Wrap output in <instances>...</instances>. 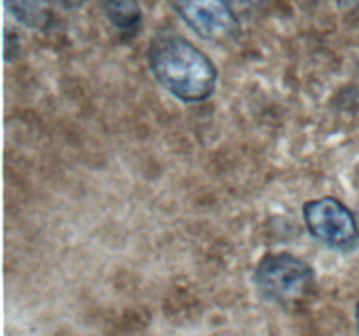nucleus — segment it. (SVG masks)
<instances>
[{"label": "nucleus", "mask_w": 359, "mask_h": 336, "mask_svg": "<svg viewBox=\"0 0 359 336\" xmlns=\"http://www.w3.org/2000/svg\"><path fill=\"white\" fill-rule=\"evenodd\" d=\"M344 10H354L359 7V0H337Z\"/></svg>", "instance_id": "obj_8"}, {"label": "nucleus", "mask_w": 359, "mask_h": 336, "mask_svg": "<svg viewBox=\"0 0 359 336\" xmlns=\"http://www.w3.org/2000/svg\"><path fill=\"white\" fill-rule=\"evenodd\" d=\"M147 58L158 83L179 100L196 104L216 90V65L202 49L179 35L153 38Z\"/></svg>", "instance_id": "obj_1"}, {"label": "nucleus", "mask_w": 359, "mask_h": 336, "mask_svg": "<svg viewBox=\"0 0 359 336\" xmlns=\"http://www.w3.org/2000/svg\"><path fill=\"white\" fill-rule=\"evenodd\" d=\"M233 10H248V9H255L258 7L263 0H226Z\"/></svg>", "instance_id": "obj_7"}, {"label": "nucleus", "mask_w": 359, "mask_h": 336, "mask_svg": "<svg viewBox=\"0 0 359 336\" xmlns=\"http://www.w3.org/2000/svg\"><path fill=\"white\" fill-rule=\"evenodd\" d=\"M175 13L205 41H230L238 31V20L226 0H170Z\"/></svg>", "instance_id": "obj_4"}, {"label": "nucleus", "mask_w": 359, "mask_h": 336, "mask_svg": "<svg viewBox=\"0 0 359 336\" xmlns=\"http://www.w3.org/2000/svg\"><path fill=\"white\" fill-rule=\"evenodd\" d=\"M107 20L123 34L130 35L142 23V9L139 0H98Z\"/></svg>", "instance_id": "obj_5"}, {"label": "nucleus", "mask_w": 359, "mask_h": 336, "mask_svg": "<svg viewBox=\"0 0 359 336\" xmlns=\"http://www.w3.org/2000/svg\"><path fill=\"white\" fill-rule=\"evenodd\" d=\"M255 284L266 300L290 304L305 300L312 293L316 275L304 259L290 252H273L258 262Z\"/></svg>", "instance_id": "obj_2"}, {"label": "nucleus", "mask_w": 359, "mask_h": 336, "mask_svg": "<svg viewBox=\"0 0 359 336\" xmlns=\"http://www.w3.org/2000/svg\"><path fill=\"white\" fill-rule=\"evenodd\" d=\"M356 322H358V329H359V303H358V308H356Z\"/></svg>", "instance_id": "obj_10"}, {"label": "nucleus", "mask_w": 359, "mask_h": 336, "mask_svg": "<svg viewBox=\"0 0 359 336\" xmlns=\"http://www.w3.org/2000/svg\"><path fill=\"white\" fill-rule=\"evenodd\" d=\"M51 2H56L58 6L67 7V9H74V7H79L83 0H51Z\"/></svg>", "instance_id": "obj_9"}, {"label": "nucleus", "mask_w": 359, "mask_h": 336, "mask_svg": "<svg viewBox=\"0 0 359 336\" xmlns=\"http://www.w3.org/2000/svg\"><path fill=\"white\" fill-rule=\"evenodd\" d=\"M6 6L16 20L35 30L51 23V0H6Z\"/></svg>", "instance_id": "obj_6"}, {"label": "nucleus", "mask_w": 359, "mask_h": 336, "mask_svg": "<svg viewBox=\"0 0 359 336\" xmlns=\"http://www.w3.org/2000/svg\"><path fill=\"white\" fill-rule=\"evenodd\" d=\"M304 220L309 233L337 251H353L359 241L354 214L332 196L311 200L304 205Z\"/></svg>", "instance_id": "obj_3"}]
</instances>
